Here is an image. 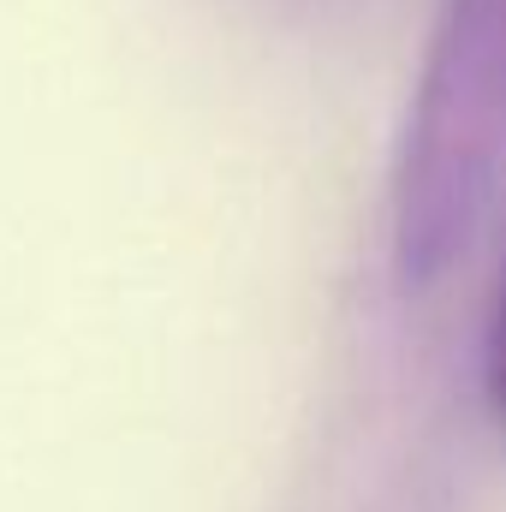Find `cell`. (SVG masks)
Masks as SVG:
<instances>
[{"label":"cell","mask_w":506,"mask_h":512,"mask_svg":"<svg viewBox=\"0 0 506 512\" xmlns=\"http://www.w3.org/2000/svg\"><path fill=\"white\" fill-rule=\"evenodd\" d=\"M501 167L506 0H441L387 185V245L405 292H429L471 245Z\"/></svg>","instance_id":"obj_1"},{"label":"cell","mask_w":506,"mask_h":512,"mask_svg":"<svg viewBox=\"0 0 506 512\" xmlns=\"http://www.w3.org/2000/svg\"><path fill=\"white\" fill-rule=\"evenodd\" d=\"M483 399L506 423V268H501L495 310H489V334H483Z\"/></svg>","instance_id":"obj_2"}]
</instances>
